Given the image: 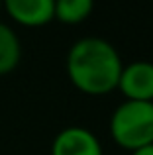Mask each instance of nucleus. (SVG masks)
Returning <instances> with one entry per match:
<instances>
[{"instance_id": "3", "label": "nucleus", "mask_w": 153, "mask_h": 155, "mask_svg": "<svg viewBox=\"0 0 153 155\" xmlns=\"http://www.w3.org/2000/svg\"><path fill=\"white\" fill-rule=\"evenodd\" d=\"M118 91L126 100L153 102V61H132L124 65Z\"/></svg>"}, {"instance_id": "2", "label": "nucleus", "mask_w": 153, "mask_h": 155, "mask_svg": "<svg viewBox=\"0 0 153 155\" xmlns=\"http://www.w3.org/2000/svg\"><path fill=\"white\" fill-rule=\"evenodd\" d=\"M110 136L128 151L153 143V102L124 100L110 116Z\"/></svg>"}, {"instance_id": "7", "label": "nucleus", "mask_w": 153, "mask_h": 155, "mask_svg": "<svg viewBox=\"0 0 153 155\" xmlns=\"http://www.w3.org/2000/svg\"><path fill=\"white\" fill-rule=\"evenodd\" d=\"M94 0H55V20L67 26H76L92 14Z\"/></svg>"}, {"instance_id": "5", "label": "nucleus", "mask_w": 153, "mask_h": 155, "mask_svg": "<svg viewBox=\"0 0 153 155\" xmlns=\"http://www.w3.org/2000/svg\"><path fill=\"white\" fill-rule=\"evenodd\" d=\"M2 10L20 26L41 28L55 20V0H2Z\"/></svg>"}, {"instance_id": "1", "label": "nucleus", "mask_w": 153, "mask_h": 155, "mask_svg": "<svg viewBox=\"0 0 153 155\" xmlns=\"http://www.w3.org/2000/svg\"><path fill=\"white\" fill-rule=\"evenodd\" d=\"M122 57L102 38H83L67 53V77L76 91L88 96H102L118 88Z\"/></svg>"}, {"instance_id": "4", "label": "nucleus", "mask_w": 153, "mask_h": 155, "mask_svg": "<svg viewBox=\"0 0 153 155\" xmlns=\"http://www.w3.org/2000/svg\"><path fill=\"white\" fill-rule=\"evenodd\" d=\"M51 155H104L98 137L83 126L63 128L51 143Z\"/></svg>"}, {"instance_id": "8", "label": "nucleus", "mask_w": 153, "mask_h": 155, "mask_svg": "<svg viewBox=\"0 0 153 155\" xmlns=\"http://www.w3.org/2000/svg\"><path fill=\"white\" fill-rule=\"evenodd\" d=\"M132 155H153V143L145 145V147H139L135 151H132Z\"/></svg>"}, {"instance_id": "9", "label": "nucleus", "mask_w": 153, "mask_h": 155, "mask_svg": "<svg viewBox=\"0 0 153 155\" xmlns=\"http://www.w3.org/2000/svg\"><path fill=\"white\" fill-rule=\"evenodd\" d=\"M0 12H2V0H0Z\"/></svg>"}, {"instance_id": "6", "label": "nucleus", "mask_w": 153, "mask_h": 155, "mask_svg": "<svg viewBox=\"0 0 153 155\" xmlns=\"http://www.w3.org/2000/svg\"><path fill=\"white\" fill-rule=\"evenodd\" d=\"M22 43L8 24L0 22V75H8L20 65Z\"/></svg>"}]
</instances>
